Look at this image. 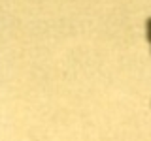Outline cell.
I'll use <instances>...</instances> for the list:
<instances>
[{"mask_svg":"<svg viewBox=\"0 0 151 141\" xmlns=\"http://www.w3.org/2000/svg\"><path fill=\"white\" fill-rule=\"evenodd\" d=\"M145 28H147V40H149V43H151V17L147 19V23H145Z\"/></svg>","mask_w":151,"mask_h":141,"instance_id":"cell-1","label":"cell"}]
</instances>
